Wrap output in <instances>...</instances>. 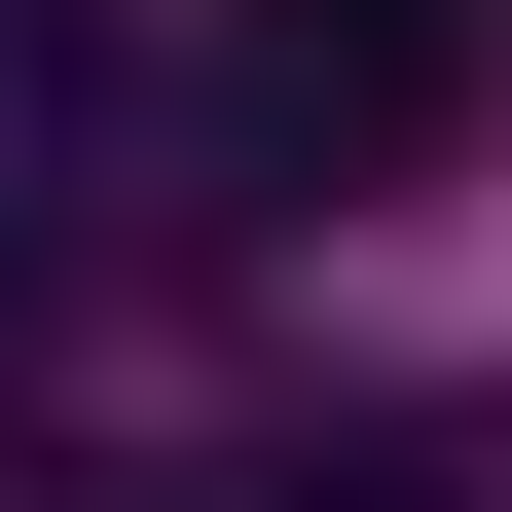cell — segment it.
I'll list each match as a JSON object with an SVG mask.
<instances>
[{"mask_svg":"<svg viewBox=\"0 0 512 512\" xmlns=\"http://www.w3.org/2000/svg\"><path fill=\"white\" fill-rule=\"evenodd\" d=\"M512 74V0H220V147L256 183H439Z\"/></svg>","mask_w":512,"mask_h":512,"instance_id":"1","label":"cell"},{"mask_svg":"<svg viewBox=\"0 0 512 512\" xmlns=\"http://www.w3.org/2000/svg\"><path fill=\"white\" fill-rule=\"evenodd\" d=\"M0 37H74V0H0Z\"/></svg>","mask_w":512,"mask_h":512,"instance_id":"2","label":"cell"}]
</instances>
